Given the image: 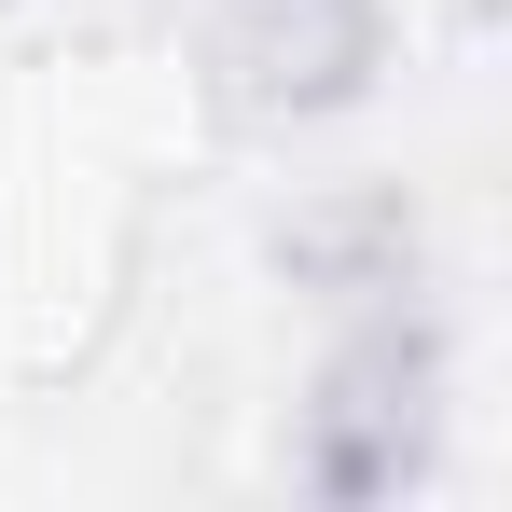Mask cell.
I'll return each mask as SVG.
<instances>
[{"instance_id": "1", "label": "cell", "mask_w": 512, "mask_h": 512, "mask_svg": "<svg viewBox=\"0 0 512 512\" xmlns=\"http://www.w3.org/2000/svg\"><path fill=\"white\" fill-rule=\"evenodd\" d=\"M429 471H443V319L416 291L346 305L333 360L291 416V485L333 512H374V499H416Z\"/></svg>"}, {"instance_id": "2", "label": "cell", "mask_w": 512, "mask_h": 512, "mask_svg": "<svg viewBox=\"0 0 512 512\" xmlns=\"http://www.w3.org/2000/svg\"><path fill=\"white\" fill-rule=\"evenodd\" d=\"M194 56L222 125H333L388 84V0H208Z\"/></svg>"}, {"instance_id": "3", "label": "cell", "mask_w": 512, "mask_h": 512, "mask_svg": "<svg viewBox=\"0 0 512 512\" xmlns=\"http://www.w3.org/2000/svg\"><path fill=\"white\" fill-rule=\"evenodd\" d=\"M291 263L333 305H388V291H416V222H402V194H333L291 222Z\"/></svg>"}]
</instances>
